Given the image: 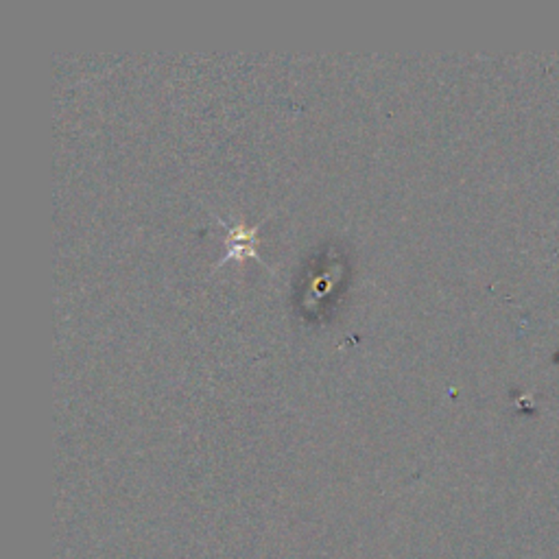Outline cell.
Here are the masks:
<instances>
[{
    "instance_id": "obj_1",
    "label": "cell",
    "mask_w": 559,
    "mask_h": 559,
    "mask_svg": "<svg viewBox=\"0 0 559 559\" xmlns=\"http://www.w3.org/2000/svg\"><path fill=\"white\" fill-rule=\"evenodd\" d=\"M216 221L225 227V254L219 258V262L214 264V269H219L227 260H247V258H254L260 264H264L260 254H258V247H256V234H258L262 221L258 225H251V227L241 223V221L239 223H229V221L221 219V216H216ZM214 269H212V271H214Z\"/></svg>"
}]
</instances>
